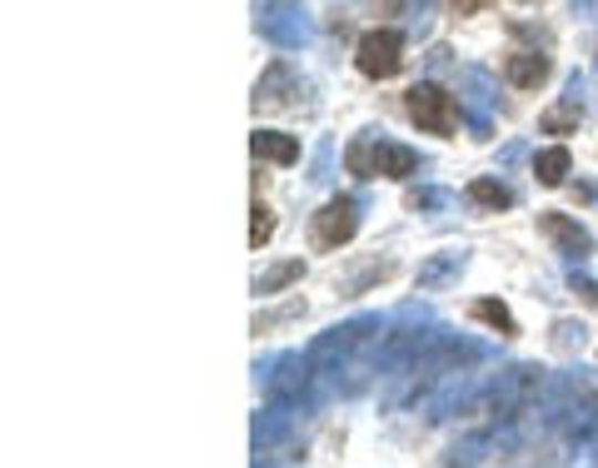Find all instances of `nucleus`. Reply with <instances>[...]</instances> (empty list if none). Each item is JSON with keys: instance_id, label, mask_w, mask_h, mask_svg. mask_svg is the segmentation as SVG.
<instances>
[{"instance_id": "nucleus-1", "label": "nucleus", "mask_w": 598, "mask_h": 468, "mask_svg": "<svg viewBox=\"0 0 598 468\" xmlns=\"http://www.w3.org/2000/svg\"><path fill=\"white\" fill-rule=\"evenodd\" d=\"M344 165H349V175H364V179H374V175L409 179V175H414V155H409V149H399V145H369V139H359V145L344 149Z\"/></svg>"}, {"instance_id": "nucleus-2", "label": "nucleus", "mask_w": 598, "mask_h": 468, "mask_svg": "<svg viewBox=\"0 0 598 468\" xmlns=\"http://www.w3.org/2000/svg\"><path fill=\"white\" fill-rule=\"evenodd\" d=\"M404 110H409V119H414L419 129H429V135H454V125H458L454 95L439 90V85H414L404 95Z\"/></svg>"}, {"instance_id": "nucleus-3", "label": "nucleus", "mask_w": 598, "mask_h": 468, "mask_svg": "<svg viewBox=\"0 0 598 468\" xmlns=\"http://www.w3.org/2000/svg\"><path fill=\"white\" fill-rule=\"evenodd\" d=\"M354 65L369 80H394L404 70V35L399 30H369L354 50Z\"/></svg>"}, {"instance_id": "nucleus-4", "label": "nucleus", "mask_w": 598, "mask_h": 468, "mask_svg": "<svg viewBox=\"0 0 598 468\" xmlns=\"http://www.w3.org/2000/svg\"><path fill=\"white\" fill-rule=\"evenodd\" d=\"M354 229H359V215H354V199H329L324 209L315 215V249H339V245H349L354 239Z\"/></svg>"}, {"instance_id": "nucleus-5", "label": "nucleus", "mask_w": 598, "mask_h": 468, "mask_svg": "<svg viewBox=\"0 0 598 468\" xmlns=\"http://www.w3.org/2000/svg\"><path fill=\"white\" fill-rule=\"evenodd\" d=\"M504 75H508V85H518V90H538L548 80V60L544 55H508L504 60Z\"/></svg>"}, {"instance_id": "nucleus-6", "label": "nucleus", "mask_w": 598, "mask_h": 468, "mask_svg": "<svg viewBox=\"0 0 598 468\" xmlns=\"http://www.w3.org/2000/svg\"><path fill=\"white\" fill-rule=\"evenodd\" d=\"M255 155L259 159H275V165H295L299 159V139L295 135H279V129H255Z\"/></svg>"}, {"instance_id": "nucleus-7", "label": "nucleus", "mask_w": 598, "mask_h": 468, "mask_svg": "<svg viewBox=\"0 0 598 468\" xmlns=\"http://www.w3.org/2000/svg\"><path fill=\"white\" fill-rule=\"evenodd\" d=\"M538 225H544V235H554L558 245L568 249V254H588V235H584V229H578V225H568L564 215H544V219H538Z\"/></svg>"}, {"instance_id": "nucleus-8", "label": "nucleus", "mask_w": 598, "mask_h": 468, "mask_svg": "<svg viewBox=\"0 0 598 468\" xmlns=\"http://www.w3.org/2000/svg\"><path fill=\"white\" fill-rule=\"evenodd\" d=\"M534 175H538V185H564V175H568V149L558 145V149H544V155L534 159Z\"/></svg>"}, {"instance_id": "nucleus-9", "label": "nucleus", "mask_w": 598, "mask_h": 468, "mask_svg": "<svg viewBox=\"0 0 598 468\" xmlns=\"http://www.w3.org/2000/svg\"><path fill=\"white\" fill-rule=\"evenodd\" d=\"M468 199H474V205H488V209L514 205V195H508L504 185H494V179H474V185H468Z\"/></svg>"}, {"instance_id": "nucleus-10", "label": "nucleus", "mask_w": 598, "mask_h": 468, "mask_svg": "<svg viewBox=\"0 0 598 468\" xmlns=\"http://www.w3.org/2000/svg\"><path fill=\"white\" fill-rule=\"evenodd\" d=\"M468 314H474V319H484V324H494V329H504V334H514V314H508V309L504 304H498V299H478V304L474 309H468Z\"/></svg>"}, {"instance_id": "nucleus-11", "label": "nucleus", "mask_w": 598, "mask_h": 468, "mask_svg": "<svg viewBox=\"0 0 598 468\" xmlns=\"http://www.w3.org/2000/svg\"><path fill=\"white\" fill-rule=\"evenodd\" d=\"M249 215H255V219H249V245L265 249L269 239H275V215H269V205H259V199H255V209H249Z\"/></svg>"}, {"instance_id": "nucleus-12", "label": "nucleus", "mask_w": 598, "mask_h": 468, "mask_svg": "<svg viewBox=\"0 0 598 468\" xmlns=\"http://www.w3.org/2000/svg\"><path fill=\"white\" fill-rule=\"evenodd\" d=\"M299 274H305V264H299V259H289V264H279L269 279H259V294H275V289H285L289 279H299Z\"/></svg>"}, {"instance_id": "nucleus-13", "label": "nucleus", "mask_w": 598, "mask_h": 468, "mask_svg": "<svg viewBox=\"0 0 598 468\" xmlns=\"http://www.w3.org/2000/svg\"><path fill=\"white\" fill-rule=\"evenodd\" d=\"M578 119V110H554V115H544V129H568Z\"/></svg>"}, {"instance_id": "nucleus-14", "label": "nucleus", "mask_w": 598, "mask_h": 468, "mask_svg": "<svg viewBox=\"0 0 598 468\" xmlns=\"http://www.w3.org/2000/svg\"><path fill=\"white\" fill-rule=\"evenodd\" d=\"M484 6H494V0H448V10H454V15H478Z\"/></svg>"}]
</instances>
